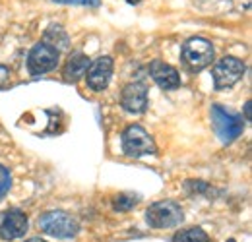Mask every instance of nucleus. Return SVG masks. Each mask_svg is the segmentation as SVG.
I'll return each mask as SVG.
<instances>
[{"instance_id":"a211bd4d","label":"nucleus","mask_w":252,"mask_h":242,"mask_svg":"<svg viewBox=\"0 0 252 242\" xmlns=\"http://www.w3.org/2000/svg\"><path fill=\"white\" fill-rule=\"evenodd\" d=\"M57 4H72V6H99L101 0H53Z\"/></svg>"},{"instance_id":"412c9836","label":"nucleus","mask_w":252,"mask_h":242,"mask_svg":"<svg viewBox=\"0 0 252 242\" xmlns=\"http://www.w3.org/2000/svg\"><path fill=\"white\" fill-rule=\"evenodd\" d=\"M26 242H47V241H43V239H30V241H26Z\"/></svg>"},{"instance_id":"ddd939ff","label":"nucleus","mask_w":252,"mask_h":242,"mask_svg":"<svg viewBox=\"0 0 252 242\" xmlns=\"http://www.w3.org/2000/svg\"><path fill=\"white\" fill-rule=\"evenodd\" d=\"M43 43H47V45L55 47L57 51H63V49H68L70 39H68V33H66L61 26H49V28L45 30Z\"/></svg>"},{"instance_id":"f257e3e1","label":"nucleus","mask_w":252,"mask_h":242,"mask_svg":"<svg viewBox=\"0 0 252 242\" xmlns=\"http://www.w3.org/2000/svg\"><path fill=\"white\" fill-rule=\"evenodd\" d=\"M212 126L216 136L221 140V144L229 146L233 144L243 132H245V119L243 115L223 107V105H212Z\"/></svg>"},{"instance_id":"f3484780","label":"nucleus","mask_w":252,"mask_h":242,"mask_svg":"<svg viewBox=\"0 0 252 242\" xmlns=\"http://www.w3.org/2000/svg\"><path fill=\"white\" fill-rule=\"evenodd\" d=\"M185 190L190 192V194H206L212 190V186L208 182H202V181H187L185 182Z\"/></svg>"},{"instance_id":"20e7f679","label":"nucleus","mask_w":252,"mask_h":242,"mask_svg":"<svg viewBox=\"0 0 252 242\" xmlns=\"http://www.w3.org/2000/svg\"><path fill=\"white\" fill-rule=\"evenodd\" d=\"M121 144H123L125 155L126 157H132V159L158 153V146H156L154 138L140 124H130L126 128L125 132H123V136H121Z\"/></svg>"},{"instance_id":"6e6552de","label":"nucleus","mask_w":252,"mask_h":242,"mask_svg":"<svg viewBox=\"0 0 252 242\" xmlns=\"http://www.w3.org/2000/svg\"><path fill=\"white\" fill-rule=\"evenodd\" d=\"M113 59L111 57H101L97 60L90 62L88 70H86V82L90 86V90L94 91H103L109 88L111 78H113Z\"/></svg>"},{"instance_id":"7ed1b4c3","label":"nucleus","mask_w":252,"mask_h":242,"mask_svg":"<svg viewBox=\"0 0 252 242\" xmlns=\"http://www.w3.org/2000/svg\"><path fill=\"white\" fill-rule=\"evenodd\" d=\"M214 45L204 37H192L181 49V60L190 72H202L214 62Z\"/></svg>"},{"instance_id":"dca6fc26","label":"nucleus","mask_w":252,"mask_h":242,"mask_svg":"<svg viewBox=\"0 0 252 242\" xmlns=\"http://www.w3.org/2000/svg\"><path fill=\"white\" fill-rule=\"evenodd\" d=\"M10 188H12V175L4 165H0V200L10 192Z\"/></svg>"},{"instance_id":"2eb2a0df","label":"nucleus","mask_w":252,"mask_h":242,"mask_svg":"<svg viewBox=\"0 0 252 242\" xmlns=\"http://www.w3.org/2000/svg\"><path fill=\"white\" fill-rule=\"evenodd\" d=\"M138 202H140L138 196L125 192V194H119V196L113 198V210L115 212H130V210H134L138 206Z\"/></svg>"},{"instance_id":"423d86ee","label":"nucleus","mask_w":252,"mask_h":242,"mask_svg":"<svg viewBox=\"0 0 252 242\" xmlns=\"http://www.w3.org/2000/svg\"><path fill=\"white\" fill-rule=\"evenodd\" d=\"M245 76V62L235 59V57H225L220 62L214 64L212 68V78H214V88L216 90H229L235 84H239Z\"/></svg>"},{"instance_id":"6ab92c4d","label":"nucleus","mask_w":252,"mask_h":242,"mask_svg":"<svg viewBox=\"0 0 252 242\" xmlns=\"http://www.w3.org/2000/svg\"><path fill=\"white\" fill-rule=\"evenodd\" d=\"M8 80H10V70L6 66H0V90L8 84Z\"/></svg>"},{"instance_id":"0eeeda50","label":"nucleus","mask_w":252,"mask_h":242,"mask_svg":"<svg viewBox=\"0 0 252 242\" xmlns=\"http://www.w3.org/2000/svg\"><path fill=\"white\" fill-rule=\"evenodd\" d=\"M61 60V51L47 43H37L28 55V70L32 76H43L57 68Z\"/></svg>"},{"instance_id":"5701e85b","label":"nucleus","mask_w":252,"mask_h":242,"mask_svg":"<svg viewBox=\"0 0 252 242\" xmlns=\"http://www.w3.org/2000/svg\"><path fill=\"white\" fill-rule=\"evenodd\" d=\"M227 242H237V241H233V239H229V241H227Z\"/></svg>"},{"instance_id":"4be33fe9","label":"nucleus","mask_w":252,"mask_h":242,"mask_svg":"<svg viewBox=\"0 0 252 242\" xmlns=\"http://www.w3.org/2000/svg\"><path fill=\"white\" fill-rule=\"evenodd\" d=\"M128 4H140V0H126Z\"/></svg>"},{"instance_id":"1a4fd4ad","label":"nucleus","mask_w":252,"mask_h":242,"mask_svg":"<svg viewBox=\"0 0 252 242\" xmlns=\"http://www.w3.org/2000/svg\"><path fill=\"white\" fill-rule=\"evenodd\" d=\"M28 215L22 210H8L0 217V239L2 241H16L28 233Z\"/></svg>"},{"instance_id":"39448f33","label":"nucleus","mask_w":252,"mask_h":242,"mask_svg":"<svg viewBox=\"0 0 252 242\" xmlns=\"http://www.w3.org/2000/svg\"><path fill=\"white\" fill-rule=\"evenodd\" d=\"M146 221L152 229H173L185 221V212L177 202L161 200L148 208Z\"/></svg>"},{"instance_id":"9d476101","label":"nucleus","mask_w":252,"mask_h":242,"mask_svg":"<svg viewBox=\"0 0 252 242\" xmlns=\"http://www.w3.org/2000/svg\"><path fill=\"white\" fill-rule=\"evenodd\" d=\"M121 105L126 113L142 115L148 109V88L140 82H132L125 86L121 93Z\"/></svg>"},{"instance_id":"9b49d317","label":"nucleus","mask_w":252,"mask_h":242,"mask_svg":"<svg viewBox=\"0 0 252 242\" xmlns=\"http://www.w3.org/2000/svg\"><path fill=\"white\" fill-rule=\"evenodd\" d=\"M150 76L163 91H173L181 86V76L179 72L163 60H154L150 64Z\"/></svg>"},{"instance_id":"f8f14e48","label":"nucleus","mask_w":252,"mask_h":242,"mask_svg":"<svg viewBox=\"0 0 252 242\" xmlns=\"http://www.w3.org/2000/svg\"><path fill=\"white\" fill-rule=\"evenodd\" d=\"M90 62L92 60H90L86 55H82V53L72 55L63 68L64 80H66V82H78V80H82V78L86 76V70H88Z\"/></svg>"},{"instance_id":"aec40b11","label":"nucleus","mask_w":252,"mask_h":242,"mask_svg":"<svg viewBox=\"0 0 252 242\" xmlns=\"http://www.w3.org/2000/svg\"><path fill=\"white\" fill-rule=\"evenodd\" d=\"M245 117H247V119H245L247 122L251 121V101H247V103H245Z\"/></svg>"},{"instance_id":"f03ea898","label":"nucleus","mask_w":252,"mask_h":242,"mask_svg":"<svg viewBox=\"0 0 252 242\" xmlns=\"http://www.w3.org/2000/svg\"><path fill=\"white\" fill-rule=\"evenodd\" d=\"M39 229L55 239H74L80 233V223L70 213L53 210V212H45L39 217Z\"/></svg>"},{"instance_id":"4468645a","label":"nucleus","mask_w":252,"mask_h":242,"mask_svg":"<svg viewBox=\"0 0 252 242\" xmlns=\"http://www.w3.org/2000/svg\"><path fill=\"white\" fill-rule=\"evenodd\" d=\"M173 242H210V237L200 227H190L187 231H181L173 237Z\"/></svg>"}]
</instances>
